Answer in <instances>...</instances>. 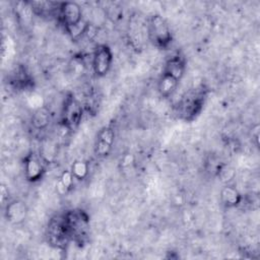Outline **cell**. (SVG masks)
Here are the masks:
<instances>
[{"instance_id":"obj_16","label":"cell","mask_w":260,"mask_h":260,"mask_svg":"<svg viewBox=\"0 0 260 260\" xmlns=\"http://www.w3.org/2000/svg\"><path fill=\"white\" fill-rule=\"evenodd\" d=\"M70 171L75 178V180L82 181L84 180L89 172V166L84 160H75L70 168Z\"/></svg>"},{"instance_id":"obj_12","label":"cell","mask_w":260,"mask_h":260,"mask_svg":"<svg viewBox=\"0 0 260 260\" xmlns=\"http://www.w3.org/2000/svg\"><path fill=\"white\" fill-rule=\"evenodd\" d=\"M242 200L243 197L236 187L232 185H225L222 187L220 191V201L225 207H237L242 203Z\"/></svg>"},{"instance_id":"obj_7","label":"cell","mask_w":260,"mask_h":260,"mask_svg":"<svg viewBox=\"0 0 260 260\" xmlns=\"http://www.w3.org/2000/svg\"><path fill=\"white\" fill-rule=\"evenodd\" d=\"M112 63L113 53L111 48L107 44L98 45L93 51L91 59V67L95 76L103 77L108 74Z\"/></svg>"},{"instance_id":"obj_3","label":"cell","mask_w":260,"mask_h":260,"mask_svg":"<svg viewBox=\"0 0 260 260\" xmlns=\"http://www.w3.org/2000/svg\"><path fill=\"white\" fill-rule=\"evenodd\" d=\"M71 241L81 243L89 232V216L82 209H70L63 213Z\"/></svg>"},{"instance_id":"obj_15","label":"cell","mask_w":260,"mask_h":260,"mask_svg":"<svg viewBox=\"0 0 260 260\" xmlns=\"http://www.w3.org/2000/svg\"><path fill=\"white\" fill-rule=\"evenodd\" d=\"M30 77L28 73L25 71V69L21 66H19L15 71L12 73L11 77V83L15 88L18 89H24L27 88L30 85Z\"/></svg>"},{"instance_id":"obj_14","label":"cell","mask_w":260,"mask_h":260,"mask_svg":"<svg viewBox=\"0 0 260 260\" xmlns=\"http://www.w3.org/2000/svg\"><path fill=\"white\" fill-rule=\"evenodd\" d=\"M50 117V111L47 108H38L31 116V125L38 130H43L49 125Z\"/></svg>"},{"instance_id":"obj_4","label":"cell","mask_w":260,"mask_h":260,"mask_svg":"<svg viewBox=\"0 0 260 260\" xmlns=\"http://www.w3.org/2000/svg\"><path fill=\"white\" fill-rule=\"evenodd\" d=\"M82 115V106L74 95L69 94L65 98L61 112V125L68 130H74L81 122Z\"/></svg>"},{"instance_id":"obj_9","label":"cell","mask_w":260,"mask_h":260,"mask_svg":"<svg viewBox=\"0 0 260 260\" xmlns=\"http://www.w3.org/2000/svg\"><path fill=\"white\" fill-rule=\"evenodd\" d=\"M115 142V130L111 126L103 127L95 139L94 143V154L98 157H106L112 150Z\"/></svg>"},{"instance_id":"obj_5","label":"cell","mask_w":260,"mask_h":260,"mask_svg":"<svg viewBox=\"0 0 260 260\" xmlns=\"http://www.w3.org/2000/svg\"><path fill=\"white\" fill-rule=\"evenodd\" d=\"M47 236L50 244L57 248H63L71 241L63 214L56 215L50 219Z\"/></svg>"},{"instance_id":"obj_1","label":"cell","mask_w":260,"mask_h":260,"mask_svg":"<svg viewBox=\"0 0 260 260\" xmlns=\"http://www.w3.org/2000/svg\"><path fill=\"white\" fill-rule=\"evenodd\" d=\"M206 96L207 88L203 84L194 86L184 92L177 107L179 118L186 122L195 120L203 109Z\"/></svg>"},{"instance_id":"obj_13","label":"cell","mask_w":260,"mask_h":260,"mask_svg":"<svg viewBox=\"0 0 260 260\" xmlns=\"http://www.w3.org/2000/svg\"><path fill=\"white\" fill-rule=\"evenodd\" d=\"M179 80L176 78L161 73L157 81V91L162 98H170L177 89Z\"/></svg>"},{"instance_id":"obj_11","label":"cell","mask_w":260,"mask_h":260,"mask_svg":"<svg viewBox=\"0 0 260 260\" xmlns=\"http://www.w3.org/2000/svg\"><path fill=\"white\" fill-rule=\"evenodd\" d=\"M186 70V59L180 53L174 54L168 58L164 65L162 73L168 74L177 80H181Z\"/></svg>"},{"instance_id":"obj_18","label":"cell","mask_w":260,"mask_h":260,"mask_svg":"<svg viewBox=\"0 0 260 260\" xmlns=\"http://www.w3.org/2000/svg\"><path fill=\"white\" fill-rule=\"evenodd\" d=\"M74 180H75V178L73 177L71 171H70V170H67V171H64V172L62 173V175H61L59 181H60V182L63 184V186H65V187L68 189V191H69V190L72 188L73 184H74Z\"/></svg>"},{"instance_id":"obj_2","label":"cell","mask_w":260,"mask_h":260,"mask_svg":"<svg viewBox=\"0 0 260 260\" xmlns=\"http://www.w3.org/2000/svg\"><path fill=\"white\" fill-rule=\"evenodd\" d=\"M147 35L153 46L161 50H167L173 42L170 25L159 14H152L148 17Z\"/></svg>"},{"instance_id":"obj_17","label":"cell","mask_w":260,"mask_h":260,"mask_svg":"<svg viewBox=\"0 0 260 260\" xmlns=\"http://www.w3.org/2000/svg\"><path fill=\"white\" fill-rule=\"evenodd\" d=\"M87 26H88V22H86L85 20L82 19L77 24H75L73 26H70V27H67L65 30L71 37V39L76 40V39H79L82 35H85Z\"/></svg>"},{"instance_id":"obj_10","label":"cell","mask_w":260,"mask_h":260,"mask_svg":"<svg viewBox=\"0 0 260 260\" xmlns=\"http://www.w3.org/2000/svg\"><path fill=\"white\" fill-rule=\"evenodd\" d=\"M27 206L21 200H12L6 204L5 218L12 224H19L23 222L27 216Z\"/></svg>"},{"instance_id":"obj_8","label":"cell","mask_w":260,"mask_h":260,"mask_svg":"<svg viewBox=\"0 0 260 260\" xmlns=\"http://www.w3.org/2000/svg\"><path fill=\"white\" fill-rule=\"evenodd\" d=\"M57 16L64 29L77 24L83 19L81 8L76 2H61Z\"/></svg>"},{"instance_id":"obj_6","label":"cell","mask_w":260,"mask_h":260,"mask_svg":"<svg viewBox=\"0 0 260 260\" xmlns=\"http://www.w3.org/2000/svg\"><path fill=\"white\" fill-rule=\"evenodd\" d=\"M47 160L44 155L31 151L23 159L24 177L28 182L35 183L40 181L46 173Z\"/></svg>"}]
</instances>
